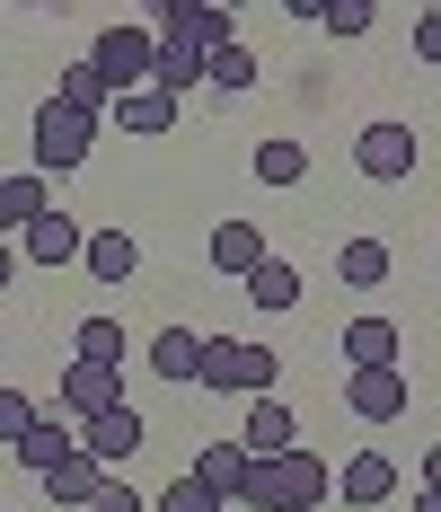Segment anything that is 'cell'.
<instances>
[{
    "instance_id": "obj_12",
    "label": "cell",
    "mask_w": 441,
    "mask_h": 512,
    "mask_svg": "<svg viewBox=\"0 0 441 512\" xmlns=\"http://www.w3.org/2000/svg\"><path fill=\"white\" fill-rule=\"evenodd\" d=\"M397 345H406V327H397V318H353V327H336L344 371H389Z\"/></svg>"
},
{
    "instance_id": "obj_36",
    "label": "cell",
    "mask_w": 441,
    "mask_h": 512,
    "mask_svg": "<svg viewBox=\"0 0 441 512\" xmlns=\"http://www.w3.org/2000/svg\"><path fill=\"white\" fill-rule=\"evenodd\" d=\"M0 512H9V504H0Z\"/></svg>"
},
{
    "instance_id": "obj_26",
    "label": "cell",
    "mask_w": 441,
    "mask_h": 512,
    "mask_svg": "<svg viewBox=\"0 0 441 512\" xmlns=\"http://www.w3.org/2000/svg\"><path fill=\"white\" fill-rule=\"evenodd\" d=\"M256 256H265V230H256V221H221V230H212V265H221V274H247Z\"/></svg>"
},
{
    "instance_id": "obj_29",
    "label": "cell",
    "mask_w": 441,
    "mask_h": 512,
    "mask_svg": "<svg viewBox=\"0 0 441 512\" xmlns=\"http://www.w3.org/2000/svg\"><path fill=\"white\" fill-rule=\"evenodd\" d=\"M150 512H230V504H221L212 486H195V477H177V486H168V495H159Z\"/></svg>"
},
{
    "instance_id": "obj_4",
    "label": "cell",
    "mask_w": 441,
    "mask_h": 512,
    "mask_svg": "<svg viewBox=\"0 0 441 512\" xmlns=\"http://www.w3.org/2000/svg\"><path fill=\"white\" fill-rule=\"evenodd\" d=\"M415 159H424V142H415L397 115H380V124H362V133H353V168H362L371 186H406V177H415Z\"/></svg>"
},
{
    "instance_id": "obj_33",
    "label": "cell",
    "mask_w": 441,
    "mask_h": 512,
    "mask_svg": "<svg viewBox=\"0 0 441 512\" xmlns=\"http://www.w3.org/2000/svg\"><path fill=\"white\" fill-rule=\"evenodd\" d=\"M9 283H18V248L0 239V292H9Z\"/></svg>"
},
{
    "instance_id": "obj_23",
    "label": "cell",
    "mask_w": 441,
    "mask_h": 512,
    "mask_svg": "<svg viewBox=\"0 0 441 512\" xmlns=\"http://www.w3.org/2000/svg\"><path fill=\"white\" fill-rule=\"evenodd\" d=\"M36 486H45V504H98L106 468H98V460H80V451H71V460L53 468V477H36Z\"/></svg>"
},
{
    "instance_id": "obj_21",
    "label": "cell",
    "mask_w": 441,
    "mask_h": 512,
    "mask_svg": "<svg viewBox=\"0 0 441 512\" xmlns=\"http://www.w3.org/2000/svg\"><path fill=\"white\" fill-rule=\"evenodd\" d=\"M45 204H53V186L36 177V168H27V177H0V239H18Z\"/></svg>"
},
{
    "instance_id": "obj_34",
    "label": "cell",
    "mask_w": 441,
    "mask_h": 512,
    "mask_svg": "<svg viewBox=\"0 0 441 512\" xmlns=\"http://www.w3.org/2000/svg\"><path fill=\"white\" fill-rule=\"evenodd\" d=\"M406 512H441V495H433V486H415V504H406Z\"/></svg>"
},
{
    "instance_id": "obj_30",
    "label": "cell",
    "mask_w": 441,
    "mask_h": 512,
    "mask_svg": "<svg viewBox=\"0 0 441 512\" xmlns=\"http://www.w3.org/2000/svg\"><path fill=\"white\" fill-rule=\"evenodd\" d=\"M36 398H27V389H0V442H18V433H27V424H36Z\"/></svg>"
},
{
    "instance_id": "obj_17",
    "label": "cell",
    "mask_w": 441,
    "mask_h": 512,
    "mask_svg": "<svg viewBox=\"0 0 441 512\" xmlns=\"http://www.w3.org/2000/svg\"><path fill=\"white\" fill-rule=\"evenodd\" d=\"M142 362H150V371H159V380H168V389H195L203 336H195V327H159V336H150V345H142Z\"/></svg>"
},
{
    "instance_id": "obj_35",
    "label": "cell",
    "mask_w": 441,
    "mask_h": 512,
    "mask_svg": "<svg viewBox=\"0 0 441 512\" xmlns=\"http://www.w3.org/2000/svg\"><path fill=\"white\" fill-rule=\"evenodd\" d=\"M274 512H309V504H274Z\"/></svg>"
},
{
    "instance_id": "obj_22",
    "label": "cell",
    "mask_w": 441,
    "mask_h": 512,
    "mask_svg": "<svg viewBox=\"0 0 441 512\" xmlns=\"http://www.w3.org/2000/svg\"><path fill=\"white\" fill-rule=\"evenodd\" d=\"M256 80H265V71H256V53H247V45H212V53H203V89H221V98H247Z\"/></svg>"
},
{
    "instance_id": "obj_25",
    "label": "cell",
    "mask_w": 441,
    "mask_h": 512,
    "mask_svg": "<svg viewBox=\"0 0 441 512\" xmlns=\"http://www.w3.org/2000/svg\"><path fill=\"white\" fill-rule=\"evenodd\" d=\"M71 362H106V371H124V327H115V318H80V327H71Z\"/></svg>"
},
{
    "instance_id": "obj_6",
    "label": "cell",
    "mask_w": 441,
    "mask_h": 512,
    "mask_svg": "<svg viewBox=\"0 0 441 512\" xmlns=\"http://www.w3.org/2000/svg\"><path fill=\"white\" fill-rule=\"evenodd\" d=\"M142 451V407L124 398V407H106L98 424H80V460H98L106 477H124V460Z\"/></svg>"
},
{
    "instance_id": "obj_2",
    "label": "cell",
    "mask_w": 441,
    "mask_h": 512,
    "mask_svg": "<svg viewBox=\"0 0 441 512\" xmlns=\"http://www.w3.org/2000/svg\"><path fill=\"white\" fill-rule=\"evenodd\" d=\"M106 407H124V371H106V362H62V380H53V415L80 433V424H98Z\"/></svg>"
},
{
    "instance_id": "obj_8",
    "label": "cell",
    "mask_w": 441,
    "mask_h": 512,
    "mask_svg": "<svg viewBox=\"0 0 441 512\" xmlns=\"http://www.w3.org/2000/svg\"><path fill=\"white\" fill-rule=\"evenodd\" d=\"M239 451H247V460H283V451H300V415L283 407V398H247Z\"/></svg>"
},
{
    "instance_id": "obj_1",
    "label": "cell",
    "mask_w": 441,
    "mask_h": 512,
    "mask_svg": "<svg viewBox=\"0 0 441 512\" xmlns=\"http://www.w3.org/2000/svg\"><path fill=\"white\" fill-rule=\"evenodd\" d=\"M274 380H283V354H274V345H239V336H203L195 389H212V398H274Z\"/></svg>"
},
{
    "instance_id": "obj_18",
    "label": "cell",
    "mask_w": 441,
    "mask_h": 512,
    "mask_svg": "<svg viewBox=\"0 0 441 512\" xmlns=\"http://www.w3.org/2000/svg\"><path fill=\"white\" fill-rule=\"evenodd\" d=\"M106 115H115L133 142H159V133H177V98H159V89H124Z\"/></svg>"
},
{
    "instance_id": "obj_13",
    "label": "cell",
    "mask_w": 441,
    "mask_h": 512,
    "mask_svg": "<svg viewBox=\"0 0 441 512\" xmlns=\"http://www.w3.org/2000/svg\"><path fill=\"white\" fill-rule=\"evenodd\" d=\"M195 80H203V45L195 36H177V27L150 36V89H159V98H186Z\"/></svg>"
},
{
    "instance_id": "obj_16",
    "label": "cell",
    "mask_w": 441,
    "mask_h": 512,
    "mask_svg": "<svg viewBox=\"0 0 441 512\" xmlns=\"http://www.w3.org/2000/svg\"><path fill=\"white\" fill-rule=\"evenodd\" d=\"M239 283H247V301L265 309V318H292V309H300V274H292V265H283V256H274V248L256 256V265H247Z\"/></svg>"
},
{
    "instance_id": "obj_24",
    "label": "cell",
    "mask_w": 441,
    "mask_h": 512,
    "mask_svg": "<svg viewBox=\"0 0 441 512\" xmlns=\"http://www.w3.org/2000/svg\"><path fill=\"white\" fill-rule=\"evenodd\" d=\"M53 106H71V115H89V124H106V80L98 71H89V62H71V71H62V80H53Z\"/></svg>"
},
{
    "instance_id": "obj_14",
    "label": "cell",
    "mask_w": 441,
    "mask_h": 512,
    "mask_svg": "<svg viewBox=\"0 0 441 512\" xmlns=\"http://www.w3.org/2000/svg\"><path fill=\"white\" fill-rule=\"evenodd\" d=\"M80 274H89V283H133V274H142V239H133V230H89V239H80Z\"/></svg>"
},
{
    "instance_id": "obj_20",
    "label": "cell",
    "mask_w": 441,
    "mask_h": 512,
    "mask_svg": "<svg viewBox=\"0 0 441 512\" xmlns=\"http://www.w3.org/2000/svg\"><path fill=\"white\" fill-rule=\"evenodd\" d=\"M247 168H256V186H300V177H309V151H300L292 133H265V142L247 151Z\"/></svg>"
},
{
    "instance_id": "obj_27",
    "label": "cell",
    "mask_w": 441,
    "mask_h": 512,
    "mask_svg": "<svg viewBox=\"0 0 441 512\" xmlns=\"http://www.w3.org/2000/svg\"><path fill=\"white\" fill-rule=\"evenodd\" d=\"M239 468H247V451H239V442H203V451H195V486H212V495L230 504V486H239Z\"/></svg>"
},
{
    "instance_id": "obj_7",
    "label": "cell",
    "mask_w": 441,
    "mask_h": 512,
    "mask_svg": "<svg viewBox=\"0 0 441 512\" xmlns=\"http://www.w3.org/2000/svg\"><path fill=\"white\" fill-rule=\"evenodd\" d=\"M80 239H89V230H80L62 204H45L27 230H18V256H27V265H45V274H62V265H80Z\"/></svg>"
},
{
    "instance_id": "obj_15",
    "label": "cell",
    "mask_w": 441,
    "mask_h": 512,
    "mask_svg": "<svg viewBox=\"0 0 441 512\" xmlns=\"http://www.w3.org/2000/svg\"><path fill=\"white\" fill-rule=\"evenodd\" d=\"M397 486H406V477H397V460H380V451H353V460L336 468V495L353 512H371V504H389Z\"/></svg>"
},
{
    "instance_id": "obj_5",
    "label": "cell",
    "mask_w": 441,
    "mask_h": 512,
    "mask_svg": "<svg viewBox=\"0 0 441 512\" xmlns=\"http://www.w3.org/2000/svg\"><path fill=\"white\" fill-rule=\"evenodd\" d=\"M89 71L106 80V98L150 89V27H106L98 45H89Z\"/></svg>"
},
{
    "instance_id": "obj_32",
    "label": "cell",
    "mask_w": 441,
    "mask_h": 512,
    "mask_svg": "<svg viewBox=\"0 0 441 512\" xmlns=\"http://www.w3.org/2000/svg\"><path fill=\"white\" fill-rule=\"evenodd\" d=\"M433 53H441V18L424 9V18H415V62H433Z\"/></svg>"
},
{
    "instance_id": "obj_10",
    "label": "cell",
    "mask_w": 441,
    "mask_h": 512,
    "mask_svg": "<svg viewBox=\"0 0 441 512\" xmlns=\"http://www.w3.org/2000/svg\"><path fill=\"white\" fill-rule=\"evenodd\" d=\"M327 495H336V468L318 460V451H283V460H274V504L327 512ZM274 504H265V512H274Z\"/></svg>"
},
{
    "instance_id": "obj_3",
    "label": "cell",
    "mask_w": 441,
    "mask_h": 512,
    "mask_svg": "<svg viewBox=\"0 0 441 512\" xmlns=\"http://www.w3.org/2000/svg\"><path fill=\"white\" fill-rule=\"evenodd\" d=\"M98 151V124L89 115H71V106H36V177H71L80 159Z\"/></svg>"
},
{
    "instance_id": "obj_31",
    "label": "cell",
    "mask_w": 441,
    "mask_h": 512,
    "mask_svg": "<svg viewBox=\"0 0 441 512\" xmlns=\"http://www.w3.org/2000/svg\"><path fill=\"white\" fill-rule=\"evenodd\" d=\"M89 512H150V504L133 495V486H124V477H106V486H98V504H89Z\"/></svg>"
},
{
    "instance_id": "obj_9",
    "label": "cell",
    "mask_w": 441,
    "mask_h": 512,
    "mask_svg": "<svg viewBox=\"0 0 441 512\" xmlns=\"http://www.w3.org/2000/svg\"><path fill=\"white\" fill-rule=\"evenodd\" d=\"M344 415L397 424V415H406V362H389V371H344Z\"/></svg>"
},
{
    "instance_id": "obj_28",
    "label": "cell",
    "mask_w": 441,
    "mask_h": 512,
    "mask_svg": "<svg viewBox=\"0 0 441 512\" xmlns=\"http://www.w3.org/2000/svg\"><path fill=\"white\" fill-rule=\"evenodd\" d=\"M371 18H380L371 0H327V9H318V27H327L336 45H353V36H371Z\"/></svg>"
},
{
    "instance_id": "obj_11",
    "label": "cell",
    "mask_w": 441,
    "mask_h": 512,
    "mask_svg": "<svg viewBox=\"0 0 441 512\" xmlns=\"http://www.w3.org/2000/svg\"><path fill=\"white\" fill-rule=\"evenodd\" d=\"M71 451H80V433H71V424H62V415H36V424H27V433H18V442H9V460L27 468V477H53V468L71 460Z\"/></svg>"
},
{
    "instance_id": "obj_19",
    "label": "cell",
    "mask_w": 441,
    "mask_h": 512,
    "mask_svg": "<svg viewBox=\"0 0 441 512\" xmlns=\"http://www.w3.org/2000/svg\"><path fill=\"white\" fill-rule=\"evenodd\" d=\"M389 274H397L389 239H344V248H336V283H353V292H380Z\"/></svg>"
}]
</instances>
